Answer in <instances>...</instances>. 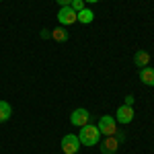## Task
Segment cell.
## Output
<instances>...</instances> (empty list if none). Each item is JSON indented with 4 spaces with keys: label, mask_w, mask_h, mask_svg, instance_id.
Listing matches in <instances>:
<instances>
[{
    "label": "cell",
    "mask_w": 154,
    "mask_h": 154,
    "mask_svg": "<svg viewBox=\"0 0 154 154\" xmlns=\"http://www.w3.org/2000/svg\"><path fill=\"white\" fill-rule=\"evenodd\" d=\"M84 2H91V4H93V2H99V0H84Z\"/></svg>",
    "instance_id": "2e32d148"
},
{
    "label": "cell",
    "mask_w": 154,
    "mask_h": 154,
    "mask_svg": "<svg viewBox=\"0 0 154 154\" xmlns=\"http://www.w3.org/2000/svg\"><path fill=\"white\" fill-rule=\"evenodd\" d=\"M80 140H78V136H74V134H66L64 138H62V150L64 154H76L80 150Z\"/></svg>",
    "instance_id": "7a4b0ae2"
},
{
    "label": "cell",
    "mask_w": 154,
    "mask_h": 154,
    "mask_svg": "<svg viewBox=\"0 0 154 154\" xmlns=\"http://www.w3.org/2000/svg\"><path fill=\"white\" fill-rule=\"evenodd\" d=\"M99 131H101V136H115V134H117L115 117H111V115H103V117L99 119Z\"/></svg>",
    "instance_id": "277c9868"
},
{
    "label": "cell",
    "mask_w": 154,
    "mask_h": 154,
    "mask_svg": "<svg viewBox=\"0 0 154 154\" xmlns=\"http://www.w3.org/2000/svg\"><path fill=\"white\" fill-rule=\"evenodd\" d=\"M62 154H64V152H62Z\"/></svg>",
    "instance_id": "ac0fdd59"
},
{
    "label": "cell",
    "mask_w": 154,
    "mask_h": 154,
    "mask_svg": "<svg viewBox=\"0 0 154 154\" xmlns=\"http://www.w3.org/2000/svg\"><path fill=\"white\" fill-rule=\"evenodd\" d=\"M49 37H51L54 41H58V43H66L70 35H68V31H66V29H64V27L60 25V27H56V29H54V31L49 33Z\"/></svg>",
    "instance_id": "30bf717a"
},
{
    "label": "cell",
    "mask_w": 154,
    "mask_h": 154,
    "mask_svg": "<svg viewBox=\"0 0 154 154\" xmlns=\"http://www.w3.org/2000/svg\"><path fill=\"white\" fill-rule=\"evenodd\" d=\"M140 80H142V84H146V86H154V68H150V66L142 68V70H140Z\"/></svg>",
    "instance_id": "9c48e42d"
},
{
    "label": "cell",
    "mask_w": 154,
    "mask_h": 154,
    "mask_svg": "<svg viewBox=\"0 0 154 154\" xmlns=\"http://www.w3.org/2000/svg\"><path fill=\"white\" fill-rule=\"evenodd\" d=\"M125 105H128V107H134V97H131V95L125 97Z\"/></svg>",
    "instance_id": "5bb4252c"
},
{
    "label": "cell",
    "mask_w": 154,
    "mask_h": 154,
    "mask_svg": "<svg viewBox=\"0 0 154 154\" xmlns=\"http://www.w3.org/2000/svg\"><path fill=\"white\" fill-rule=\"evenodd\" d=\"M56 2H58L60 6H70V2H72V0H56Z\"/></svg>",
    "instance_id": "9a60e30c"
},
{
    "label": "cell",
    "mask_w": 154,
    "mask_h": 154,
    "mask_svg": "<svg viewBox=\"0 0 154 154\" xmlns=\"http://www.w3.org/2000/svg\"><path fill=\"white\" fill-rule=\"evenodd\" d=\"M70 8L74 12H80L84 8V0H72V2H70Z\"/></svg>",
    "instance_id": "4fadbf2b"
},
{
    "label": "cell",
    "mask_w": 154,
    "mask_h": 154,
    "mask_svg": "<svg viewBox=\"0 0 154 154\" xmlns=\"http://www.w3.org/2000/svg\"><path fill=\"white\" fill-rule=\"evenodd\" d=\"M70 123L72 125H76V128H82L86 123H91V111H86V109H76V111H72L70 115Z\"/></svg>",
    "instance_id": "5b68a950"
},
{
    "label": "cell",
    "mask_w": 154,
    "mask_h": 154,
    "mask_svg": "<svg viewBox=\"0 0 154 154\" xmlns=\"http://www.w3.org/2000/svg\"><path fill=\"white\" fill-rule=\"evenodd\" d=\"M95 21V12L91 11V8H82V11L78 12V23L82 25H91Z\"/></svg>",
    "instance_id": "8fae6325"
},
{
    "label": "cell",
    "mask_w": 154,
    "mask_h": 154,
    "mask_svg": "<svg viewBox=\"0 0 154 154\" xmlns=\"http://www.w3.org/2000/svg\"><path fill=\"white\" fill-rule=\"evenodd\" d=\"M12 115V107L6 103V101H0V123H4V121H8Z\"/></svg>",
    "instance_id": "7c38bea8"
},
{
    "label": "cell",
    "mask_w": 154,
    "mask_h": 154,
    "mask_svg": "<svg viewBox=\"0 0 154 154\" xmlns=\"http://www.w3.org/2000/svg\"><path fill=\"white\" fill-rule=\"evenodd\" d=\"M0 2H2V0H0Z\"/></svg>",
    "instance_id": "e0dca14e"
},
{
    "label": "cell",
    "mask_w": 154,
    "mask_h": 154,
    "mask_svg": "<svg viewBox=\"0 0 154 154\" xmlns=\"http://www.w3.org/2000/svg\"><path fill=\"white\" fill-rule=\"evenodd\" d=\"M99 138H101V131H99V125H93V123H86L80 128V134H78V140L82 146H97L99 144Z\"/></svg>",
    "instance_id": "6da1fadb"
},
{
    "label": "cell",
    "mask_w": 154,
    "mask_h": 154,
    "mask_svg": "<svg viewBox=\"0 0 154 154\" xmlns=\"http://www.w3.org/2000/svg\"><path fill=\"white\" fill-rule=\"evenodd\" d=\"M134 64H136L138 68H146V66L150 64V54L144 51V49H138L136 56H134Z\"/></svg>",
    "instance_id": "ba28073f"
},
{
    "label": "cell",
    "mask_w": 154,
    "mask_h": 154,
    "mask_svg": "<svg viewBox=\"0 0 154 154\" xmlns=\"http://www.w3.org/2000/svg\"><path fill=\"white\" fill-rule=\"evenodd\" d=\"M115 117H117V121L121 123V125H128V123H131V119H134V107L121 105L117 111H115Z\"/></svg>",
    "instance_id": "52a82bcc"
},
{
    "label": "cell",
    "mask_w": 154,
    "mask_h": 154,
    "mask_svg": "<svg viewBox=\"0 0 154 154\" xmlns=\"http://www.w3.org/2000/svg\"><path fill=\"white\" fill-rule=\"evenodd\" d=\"M58 23L62 27H70V25L78 23V12H74L70 6H62L58 12Z\"/></svg>",
    "instance_id": "3957f363"
},
{
    "label": "cell",
    "mask_w": 154,
    "mask_h": 154,
    "mask_svg": "<svg viewBox=\"0 0 154 154\" xmlns=\"http://www.w3.org/2000/svg\"><path fill=\"white\" fill-rule=\"evenodd\" d=\"M119 148V142L115 136H107L103 142H99V150H101V154H115Z\"/></svg>",
    "instance_id": "8992f818"
}]
</instances>
